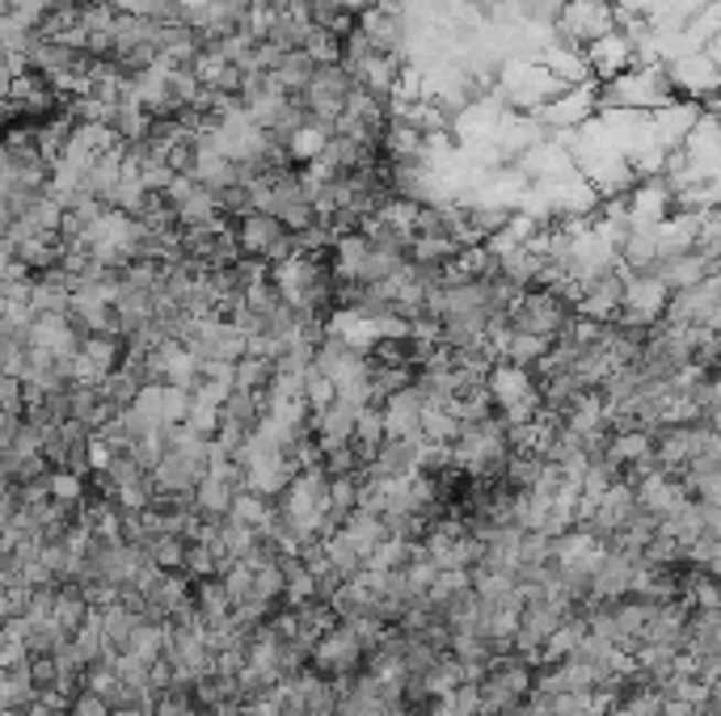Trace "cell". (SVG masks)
Returning a JSON list of instances; mask_svg holds the SVG:
<instances>
[{"label":"cell","instance_id":"cell-1","mask_svg":"<svg viewBox=\"0 0 721 716\" xmlns=\"http://www.w3.org/2000/svg\"><path fill=\"white\" fill-rule=\"evenodd\" d=\"M621 30V4L616 0H566L553 22V34L570 47H591Z\"/></svg>","mask_w":721,"mask_h":716},{"label":"cell","instance_id":"cell-2","mask_svg":"<svg viewBox=\"0 0 721 716\" xmlns=\"http://www.w3.org/2000/svg\"><path fill=\"white\" fill-rule=\"evenodd\" d=\"M355 76L342 68V64H330V68H316L313 80H309V89L304 94H295L304 101V115L309 122L316 127H325V131H334V122L346 115V106H351V97H355Z\"/></svg>","mask_w":721,"mask_h":716},{"label":"cell","instance_id":"cell-3","mask_svg":"<svg viewBox=\"0 0 721 716\" xmlns=\"http://www.w3.org/2000/svg\"><path fill=\"white\" fill-rule=\"evenodd\" d=\"M309 666L321 679H330V683H346V679H355V674L367 670V641L351 623H337L313 644V662Z\"/></svg>","mask_w":721,"mask_h":716},{"label":"cell","instance_id":"cell-4","mask_svg":"<svg viewBox=\"0 0 721 716\" xmlns=\"http://www.w3.org/2000/svg\"><path fill=\"white\" fill-rule=\"evenodd\" d=\"M237 240L245 258H254V262L279 265L295 258V232L270 211H249L245 219H237Z\"/></svg>","mask_w":721,"mask_h":716},{"label":"cell","instance_id":"cell-5","mask_svg":"<svg viewBox=\"0 0 721 716\" xmlns=\"http://www.w3.org/2000/svg\"><path fill=\"white\" fill-rule=\"evenodd\" d=\"M671 72V85L679 101H697V106H713L721 97V64L709 55V51H688V55H679L667 64Z\"/></svg>","mask_w":721,"mask_h":716},{"label":"cell","instance_id":"cell-6","mask_svg":"<svg viewBox=\"0 0 721 716\" xmlns=\"http://www.w3.org/2000/svg\"><path fill=\"white\" fill-rule=\"evenodd\" d=\"M536 119L545 122L553 135H570V131H582L591 119H600V85H574L561 97H553Z\"/></svg>","mask_w":721,"mask_h":716},{"label":"cell","instance_id":"cell-7","mask_svg":"<svg viewBox=\"0 0 721 716\" xmlns=\"http://www.w3.org/2000/svg\"><path fill=\"white\" fill-rule=\"evenodd\" d=\"M671 286L663 283L658 274H628V291H625V312L628 321L637 325H663L667 321V308H671Z\"/></svg>","mask_w":721,"mask_h":716},{"label":"cell","instance_id":"cell-8","mask_svg":"<svg viewBox=\"0 0 721 716\" xmlns=\"http://www.w3.org/2000/svg\"><path fill=\"white\" fill-rule=\"evenodd\" d=\"M587 64H591L595 85H612L616 76H625V72L637 68V47H633V39H628V34L612 30L607 39H600V43H591V47H587Z\"/></svg>","mask_w":721,"mask_h":716},{"label":"cell","instance_id":"cell-9","mask_svg":"<svg viewBox=\"0 0 721 716\" xmlns=\"http://www.w3.org/2000/svg\"><path fill=\"white\" fill-rule=\"evenodd\" d=\"M422 417H427V401L418 397V388L397 392V397L385 401L388 438H413V443H422Z\"/></svg>","mask_w":721,"mask_h":716},{"label":"cell","instance_id":"cell-10","mask_svg":"<svg viewBox=\"0 0 721 716\" xmlns=\"http://www.w3.org/2000/svg\"><path fill=\"white\" fill-rule=\"evenodd\" d=\"M540 64L553 72L557 80H566L570 89H574V85H591V80H595V76H591V64H587V51L570 47V43H561V39H553L549 47L540 51Z\"/></svg>","mask_w":721,"mask_h":716},{"label":"cell","instance_id":"cell-11","mask_svg":"<svg viewBox=\"0 0 721 716\" xmlns=\"http://www.w3.org/2000/svg\"><path fill=\"white\" fill-rule=\"evenodd\" d=\"M194 611H198V620L207 623V628L219 620H228V616L237 611V603L228 595L224 577H203V582H194Z\"/></svg>","mask_w":721,"mask_h":716},{"label":"cell","instance_id":"cell-12","mask_svg":"<svg viewBox=\"0 0 721 716\" xmlns=\"http://www.w3.org/2000/svg\"><path fill=\"white\" fill-rule=\"evenodd\" d=\"M334 131H325V127H316V122H304V127H295L283 148L291 152V161L300 169H309L313 161H321V152H325V143H330Z\"/></svg>","mask_w":721,"mask_h":716},{"label":"cell","instance_id":"cell-13","mask_svg":"<svg viewBox=\"0 0 721 716\" xmlns=\"http://www.w3.org/2000/svg\"><path fill=\"white\" fill-rule=\"evenodd\" d=\"M279 380V367H275V358H254L245 355L237 362V388L240 392H270Z\"/></svg>","mask_w":721,"mask_h":716},{"label":"cell","instance_id":"cell-14","mask_svg":"<svg viewBox=\"0 0 721 716\" xmlns=\"http://www.w3.org/2000/svg\"><path fill=\"white\" fill-rule=\"evenodd\" d=\"M313 72H316V64L304 55V51H288L283 64H279V72H275V80H279L288 94H304L309 80H313Z\"/></svg>","mask_w":721,"mask_h":716},{"label":"cell","instance_id":"cell-15","mask_svg":"<svg viewBox=\"0 0 721 716\" xmlns=\"http://www.w3.org/2000/svg\"><path fill=\"white\" fill-rule=\"evenodd\" d=\"M304 55L313 59L316 68H330V64H342L346 59V43L330 34V30H313L309 34V43H304Z\"/></svg>","mask_w":721,"mask_h":716},{"label":"cell","instance_id":"cell-16","mask_svg":"<svg viewBox=\"0 0 721 716\" xmlns=\"http://www.w3.org/2000/svg\"><path fill=\"white\" fill-rule=\"evenodd\" d=\"M110 713H115V708H110L97 692H89V687L73 699V716H110Z\"/></svg>","mask_w":721,"mask_h":716},{"label":"cell","instance_id":"cell-17","mask_svg":"<svg viewBox=\"0 0 721 716\" xmlns=\"http://www.w3.org/2000/svg\"><path fill=\"white\" fill-rule=\"evenodd\" d=\"M709 426L721 434V397H718V405H713V413H709Z\"/></svg>","mask_w":721,"mask_h":716}]
</instances>
